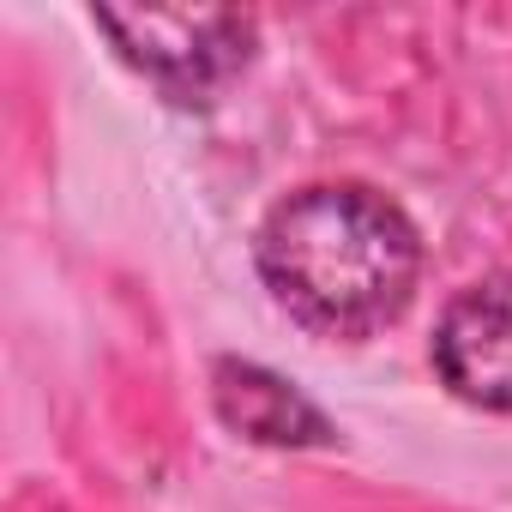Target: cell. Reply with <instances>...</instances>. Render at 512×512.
<instances>
[{
	"label": "cell",
	"instance_id": "6da1fadb",
	"mask_svg": "<svg viewBox=\"0 0 512 512\" xmlns=\"http://www.w3.org/2000/svg\"><path fill=\"white\" fill-rule=\"evenodd\" d=\"M260 278L308 332L368 338L410 308L422 241L386 193L320 181L278 199L260 223Z\"/></svg>",
	"mask_w": 512,
	"mask_h": 512
},
{
	"label": "cell",
	"instance_id": "7a4b0ae2",
	"mask_svg": "<svg viewBox=\"0 0 512 512\" xmlns=\"http://www.w3.org/2000/svg\"><path fill=\"white\" fill-rule=\"evenodd\" d=\"M121 55L145 67L175 103L211 97L247 61V19L235 13H103Z\"/></svg>",
	"mask_w": 512,
	"mask_h": 512
},
{
	"label": "cell",
	"instance_id": "3957f363",
	"mask_svg": "<svg viewBox=\"0 0 512 512\" xmlns=\"http://www.w3.org/2000/svg\"><path fill=\"white\" fill-rule=\"evenodd\" d=\"M440 380L482 410H512V272L464 290L434 332Z\"/></svg>",
	"mask_w": 512,
	"mask_h": 512
},
{
	"label": "cell",
	"instance_id": "277c9868",
	"mask_svg": "<svg viewBox=\"0 0 512 512\" xmlns=\"http://www.w3.org/2000/svg\"><path fill=\"white\" fill-rule=\"evenodd\" d=\"M217 410H223V422H235L241 434L272 440V446L326 440L320 410H314L296 386H284L278 374L253 368V362H217Z\"/></svg>",
	"mask_w": 512,
	"mask_h": 512
}]
</instances>
